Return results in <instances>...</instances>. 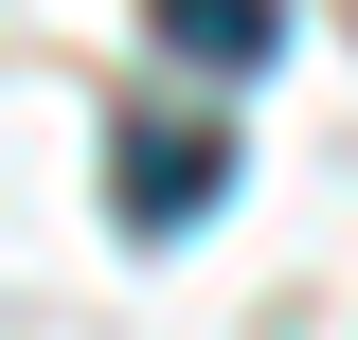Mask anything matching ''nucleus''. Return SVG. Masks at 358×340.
<instances>
[{"label":"nucleus","mask_w":358,"mask_h":340,"mask_svg":"<svg viewBox=\"0 0 358 340\" xmlns=\"http://www.w3.org/2000/svg\"><path fill=\"white\" fill-rule=\"evenodd\" d=\"M233 197V126H126L108 143V215L126 233H179V215H215Z\"/></svg>","instance_id":"obj_1"},{"label":"nucleus","mask_w":358,"mask_h":340,"mask_svg":"<svg viewBox=\"0 0 358 340\" xmlns=\"http://www.w3.org/2000/svg\"><path fill=\"white\" fill-rule=\"evenodd\" d=\"M143 18H162V54H179V72H251V54L287 36V0H143Z\"/></svg>","instance_id":"obj_2"}]
</instances>
